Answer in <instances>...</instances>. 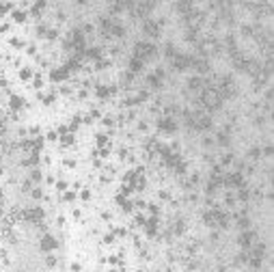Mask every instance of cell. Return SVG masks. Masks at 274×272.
Here are the masks:
<instances>
[{"label": "cell", "mask_w": 274, "mask_h": 272, "mask_svg": "<svg viewBox=\"0 0 274 272\" xmlns=\"http://www.w3.org/2000/svg\"><path fill=\"white\" fill-rule=\"evenodd\" d=\"M13 18H15V22H24L26 20V13H24V11H15Z\"/></svg>", "instance_id": "obj_1"}, {"label": "cell", "mask_w": 274, "mask_h": 272, "mask_svg": "<svg viewBox=\"0 0 274 272\" xmlns=\"http://www.w3.org/2000/svg\"><path fill=\"white\" fill-rule=\"evenodd\" d=\"M9 9H13V4H9V2H0V11H9Z\"/></svg>", "instance_id": "obj_2"}, {"label": "cell", "mask_w": 274, "mask_h": 272, "mask_svg": "<svg viewBox=\"0 0 274 272\" xmlns=\"http://www.w3.org/2000/svg\"><path fill=\"white\" fill-rule=\"evenodd\" d=\"M52 244H54V242H52V238H46V242H43V248H50Z\"/></svg>", "instance_id": "obj_3"}]
</instances>
